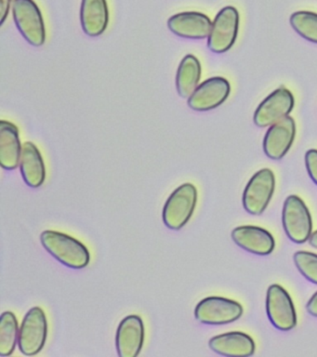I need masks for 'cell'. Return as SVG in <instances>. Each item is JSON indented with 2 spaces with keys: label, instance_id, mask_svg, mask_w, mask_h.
Listing matches in <instances>:
<instances>
[{
  "label": "cell",
  "instance_id": "obj_8",
  "mask_svg": "<svg viewBox=\"0 0 317 357\" xmlns=\"http://www.w3.org/2000/svg\"><path fill=\"white\" fill-rule=\"evenodd\" d=\"M238 10L233 6H226L217 13L210 36L208 47L214 53L228 52L235 45L239 30Z\"/></svg>",
  "mask_w": 317,
  "mask_h": 357
},
{
  "label": "cell",
  "instance_id": "obj_23",
  "mask_svg": "<svg viewBox=\"0 0 317 357\" xmlns=\"http://www.w3.org/2000/svg\"><path fill=\"white\" fill-rule=\"evenodd\" d=\"M295 265L307 280L317 284V255L308 251H297L294 254Z\"/></svg>",
  "mask_w": 317,
  "mask_h": 357
},
{
  "label": "cell",
  "instance_id": "obj_17",
  "mask_svg": "<svg viewBox=\"0 0 317 357\" xmlns=\"http://www.w3.org/2000/svg\"><path fill=\"white\" fill-rule=\"evenodd\" d=\"M109 22V10L107 0H82L80 7V24L83 32L91 38L102 35Z\"/></svg>",
  "mask_w": 317,
  "mask_h": 357
},
{
  "label": "cell",
  "instance_id": "obj_11",
  "mask_svg": "<svg viewBox=\"0 0 317 357\" xmlns=\"http://www.w3.org/2000/svg\"><path fill=\"white\" fill-rule=\"evenodd\" d=\"M231 85L226 78L214 77L199 84L188 98V106L197 112H207L219 107L229 97Z\"/></svg>",
  "mask_w": 317,
  "mask_h": 357
},
{
  "label": "cell",
  "instance_id": "obj_5",
  "mask_svg": "<svg viewBox=\"0 0 317 357\" xmlns=\"http://www.w3.org/2000/svg\"><path fill=\"white\" fill-rule=\"evenodd\" d=\"M282 222L286 236L292 242L303 244L308 241L313 230V220L302 198L289 195L284 203Z\"/></svg>",
  "mask_w": 317,
  "mask_h": 357
},
{
  "label": "cell",
  "instance_id": "obj_18",
  "mask_svg": "<svg viewBox=\"0 0 317 357\" xmlns=\"http://www.w3.org/2000/svg\"><path fill=\"white\" fill-rule=\"evenodd\" d=\"M20 137L17 126L6 120L0 121V166L13 170L20 166L22 155Z\"/></svg>",
  "mask_w": 317,
  "mask_h": 357
},
{
  "label": "cell",
  "instance_id": "obj_3",
  "mask_svg": "<svg viewBox=\"0 0 317 357\" xmlns=\"http://www.w3.org/2000/svg\"><path fill=\"white\" fill-rule=\"evenodd\" d=\"M13 17L23 38L34 47L43 46L46 27L42 13L34 0H13Z\"/></svg>",
  "mask_w": 317,
  "mask_h": 357
},
{
  "label": "cell",
  "instance_id": "obj_15",
  "mask_svg": "<svg viewBox=\"0 0 317 357\" xmlns=\"http://www.w3.org/2000/svg\"><path fill=\"white\" fill-rule=\"evenodd\" d=\"M232 238L238 247L255 255H269L275 247L274 236L258 226H239L233 229Z\"/></svg>",
  "mask_w": 317,
  "mask_h": 357
},
{
  "label": "cell",
  "instance_id": "obj_26",
  "mask_svg": "<svg viewBox=\"0 0 317 357\" xmlns=\"http://www.w3.org/2000/svg\"><path fill=\"white\" fill-rule=\"evenodd\" d=\"M306 309H307L309 314L317 317V291L309 300Z\"/></svg>",
  "mask_w": 317,
  "mask_h": 357
},
{
  "label": "cell",
  "instance_id": "obj_10",
  "mask_svg": "<svg viewBox=\"0 0 317 357\" xmlns=\"http://www.w3.org/2000/svg\"><path fill=\"white\" fill-rule=\"evenodd\" d=\"M294 105L295 99L292 92L286 88H278L258 105L253 120L258 128L270 127L288 116Z\"/></svg>",
  "mask_w": 317,
  "mask_h": 357
},
{
  "label": "cell",
  "instance_id": "obj_24",
  "mask_svg": "<svg viewBox=\"0 0 317 357\" xmlns=\"http://www.w3.org/2000/svg\"><path fill=\"white\" fill-rule=\"evenodd\" d=\"M305 166L311 181L317 185V150L311 149L305 153Z\"/></svg>",
  "mask_w": 317,
  "mask_h": 357
},
{
  "label": "cell",
  "instance_id": "obj_27",
  "mask_svg": "<svg viewBox=\"0 0 317 357\" xmlns=\"http://www.w3.org/2000/svg\"><path fill=\"white\" fill-rule=\"evenodd\" d=\"M309 243L311 247L317 248V230L311 233L310 238H309Z\"/></svg>",
  "mask_w": 317,
  "mask_h": 357
},
{
  "label": "cell",
  "instance_id": "obj_1",
  "mask_svg": "<svg viewBox=\"0 0 317 357\" xmlns=\"http://www.w3.org/2000/svg\"><path fill=\"white\" fill-rule=\"evenodd\" d=\"M40 242L54 258L71 269H83L90 264L88 248L69 234L46 230L40 234Z\"/></svg>",
  "mask_w": 317,
  "mask_h": 357
},
{
  "label": "cell",
  "instance_id": "obj_12",
  "mask_svg": "<svg viewBox=\"0 0 317 357\" xmlns=\"http://www.w3.org/2000/svg\"><path fill=\"white\" fill-rule=\"evenodd\" d=\"M146 329L141 317L127 315L119 323L116 334V348L121 357H137L144 347Z\"/></svg>",
  "mask_w": 317,
  "mask_h": 357
},
{
  "label": "cell",
  "instance_id": "obj_9",
  "mask_svg": "<svg viewBox=\"0 0 317 357\" xmlns=\"http://www.w3.org/2000/svg\"><path fill=\"white\" fill-rule=\"evenodd\" d=\"M266 312L270 322L279 331H291L297 325L293 301L286 290L279 284H272L267 290Z\"/></svg>",
  "mask_w": 317,
  "mask_h": 357
},
{
  "label": "cell",
  "instance_id": "obj_19",
  "mask_svg": "<svg viewBox=\"0 0 317 357\" xmlns=\"http://www.w3.org/2000/svg\"><path fill=\"white\" fill-rule=\"evenodd\" d=\"M21 174L24 183L31 188H38L46 178V167L42 155L32 142L23 144L20 159Z\"/></svg>",
  "mask_w": 317,
  "mask_h": 357
},
{
  "label": "cell",
  "instance_id": "obj_21",
  "mask_svg": "<svg viewBox=\"0 0 317 357\" xmlns=\"http://www.w3.org/2000/svg\"><path fill=\"white\" fill-rule=\"evenodd\" d=\"M19 324L13 312H4L0 318V356H10L18 344Z\"/></svg>",
  "mask_w": 317,
  "mask_h": 357
},
{
  "label": "cell",
  "instance_id": "obj_4",
  "mask_svg": "<svg viewBox=\"0 0 317 357\" xmlns=\"http://www.w3.org/2000/svg\"><path fill=\"white\" fill-rule=\"evenodd\" d=\"M48 337V320L40 307H33L24 315L19 331L18 347L27 356L40 353Z\"/></svg>",
  "mask_w": 317,
  "mask_h": 357
},
{
  "label": "cell",
  "instance_id": "obj_6",
  "mask_svg": "<svg viewBox=\"0 0 317 357\" xmlns=\"http://www.w3.org/2000/svg\"><path fill=\"white\" fill-rule=\"evenodd\" d=\"M243 315V307L238 301L211 296L203 298L194 309V317L205 325L221 326L235 322Z\"/></svg>",
  "mask_w": 317,
  "mask_h": 357
},
{
  "label": "cell",
  "instance_id": "obj_2",
  "mask_svg": "<svg viewBox=\"0 0 317 357\" xmlns=\"http://www.w3.org/2000/svg\"><path fill=\"white\" fill-rule=\"evenodd\" d=\"M197 190L193 183H186L175 189L163 208V222L171 230L179 231L193 216L197 203Z\"/></svg>",
  "mask_w": 317,
  "mask_h": 357
},
{
  "label": "cell",
  "instance_id": "obj_20",
  "mask_svg": "<svg viewBox=\"0 0 317 357\" xmlns=\"http://www.w3.org/2000/svg\"><path fill=\"white\" fill-rule=\"evenodd\" d=\"M201 63L193 54L186 55L180 61L176 74V89L180 97L186 99L193 94L201 78Z\"/></svg>",
  "mask_w": 317,
  "mask_h": 357
},
{
  "label": "cell",
  "instance_id": "obj_16",
  "mask_svg": "<svg viewBox=\"0 0 317 357\" xmlns=\"http://www.w3.org/2000/svg\"><path fill=\"white\" fill-rule=\"evenodd\" d=\"M208 346L216 354L230 357L252 356L256 349L252 337L240 331L217 335L211 337Z\"/></svg>",
  "mask_w": 317,
  "mask_h": 357
},
{
  "label": "cell",
  "instance_id": "obj_22",
  "mask_svg": "<svg viewBox=\"0 0 317 357\" xmlns=\"http://www.w3.org/2000/svg\"><path fill=\"white\" fill-rule=\"evenodd\" d=\"M292 28L306 40L317 44V13L296 11L289 19Z\"/></svg>",
  "mask_w": 317,
  "mask_h": 357
},
{
  "label": "cell",
  "instance_id": "obj_13",
  "mask_svg": "<svg viewBox=\"0 0 317 357\" xmlns=\"http://www.w3.org/2000/svg\"><path fill=\"white\" fill-rule=\"evenodd\" d=\"M296 136L293 117L286 116L270 126L263 138V151L269 158L279 160L288 153Z\"/></svg>",
  "mask_w": 317,
  "mask_h": 357
},
{
  "label": "cell",
  "instance_id": "obj_14",
  "mask_svg": "<svg viewBox=\"0 0 317 357\" xmlns=\"http://www.w3.org/2000/svg\"><path fill=\"white\" fill-rule=\"evenodd\" d=\"M168 27L174 35L188 39H204L210 36L212 22L197 11L174 14L168 20Z\"/></svg>",
  "mask_w": 317,
  "mask_h": 357
},
{
  "label": "cell",
  "instance_id": "obj_25",
  "mask_svg": "<svg viewBox=\"0 0 317 357\" xmlns=\"http://www.w3.org/2000/svg\"><path fill=\"white\" fill-rule=\"evenodd\" d=\"M12 0H0V24H3L9 15Z\"/></svg>",
  "mask_w": 317,
  "mask_h": 357
},
{
  "label": "cell",
  "instance_id": "obj_7",
  "mask_svg": "<svg viewBox=\"0 0 317 357\" xmlns=\"http://www.w3.org/2000/svg\"><path fill=\"white\" fill-rule=\"evenodd\" d=\"M275 188V177L272 170H258L252 176L244 190L242 202L245 211L254 216H260L268 206Z\"/></svg>",
  "mask_w": 317,
  "mask_h": 357
}]
</instances>
